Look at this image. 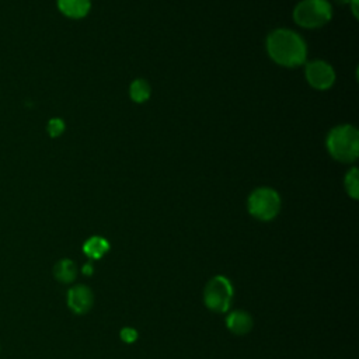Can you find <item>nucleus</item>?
Wrapping results in <instances>:
<instances>
[{
    "label": "nucleus",
    "instance_id": "nucleus-6",
    "mask_svg": "<svg viewBox=\"0 0 359 359\" xmlns=\"http://www.w3.org/2000/svg\"><path fill=\"white\" fill-rule=\"evenodd\" d=\"M306 79L311 87L325 90L334 84L335 73L328 63L323 60H313L306 66Z\"/></svg>",
    "mask_w": 359,
    "mask_h": 359
},
{
    "label": "nucleus",
    "instance_id": "nucleus-9",
    "mask_svg": "<svg viewBox=\"0 0 359 359\" xmlns=\"http://www.w3.org/2000/svg\"><path fill=\"white\" fill-rule=\"evenodd\" d=\"M59 10L70 18H81L90 10V0H57Z\"/></svg>",
    "mask_w": 359,
    "mask_h": 359
},
{
    "label": "nucleus",
    "instance_id": "nucleus-1",
    "mask_svg": "<svg viewBox=\"0 0 359 359\" xmlns=\"http://www.w3.org/2000/svg\"><path fill=\"white\" fill-rule=\"evenodd\" d=\"M269 56L282 66L296 67L306 60L307 49L304 41L290 29H275L266 39Z\"/></svg>",
    "mask_w": 359,
    "mask_h": 359
},
{
    "label": "nucleus",
    "instance_id": "nucleus-13",
    "mask_svg": "<svg viewBox=\"0 0 359 359\" xmlns=\"http://www.w3.org/2000/svg\"><path fill=\"white\" fill-rule=\"evenodd\" d=\"M345 189L348 195L353 199H358L359 195V178H358V170L352 168L345 175Z\"/></svg>",
    "mask_w": 359,
    "mask_h": 359
},
{
    "label": "nucleus",
    "instance_id": "nucleus-10",
    "mask_svg": "<svg viewBox=\"0 0 359 359\" xmlns=\"http://www.w3.org/2000/svg\"><path fill=\"white\" fill-rule=\"evenodd\" d=\"M53 276L60 283H72L77 276V266L72 259L63 258L55 264Z\"/></svg>",
    "mask_w": 359,
    "mask_h": 359
},
{
    "label": "nucleus",
    "instance_id": "nucleus-17",
    "mask_svg": "<svg viewBox=\"0 0 359 359\" xmlns=\"http://www.w3.org/2000/svg\"><path fill=\"white\" fill-rule=\"evenodd\" d=\"M349 3H351V6H352V11H353V15L356 17L358 15V0H348Z\"/></svg>",
    "mask_w": 359,
    "mask_h": 359
},
{
    "label": "nucleus",
    "instance_id": "nucleus-5",
    "mask_svg": "<svg viewBox=\"0 0 359 359\" xmlns=\"http://www.w3.org/2000/svg\"><path fill=\"white\" fill-rule=\"evenodd\" d=\"M248 212L259 220L273 219L280 209V198L271 188H258L248 198Z\"/></svg>",
    "mask_w": 359,
    "mask_h": 359
},
{
    "label": "nucleus",
    "instance_id": "nucleus-7",
    "mask_svg": "<svg viewBox=\"0 0 359 359\" xmlns=\"http://www.w3.org/2000/svg\"><path fill=\"white\" fill-rule=\"evenodd\" d=\"M94 302L93 292L86 285H76L67 292V306L74 314H86Z\"/></svg>",
    "mask_w": 359,
    "mask_h": 359
},
{
    "label": "nucleus",
    "instance_id": "nucleus-2",
    "mask_svg": "<svg viewBox=\"0 0 359 359\" xmlns=\"http://www.w3.org/2000/svg\"><path fill=\"white\" fill-rule=\"evenodd\" d=\"M327 149L338 161H353L359 154V133L356 128L342 125L331 129L327 136Z\"/></svg>",
    "mask_w": 359,
    "mask_h": 359
},
{
    "label": "nucleus",
    "instance_id": "nucleus-4",
    "mask_svg": "<svg viewBox=\"0 0 359 359\" xmlns=\"http://www.w3.org/2000/svg\"><path fill=\"white\" fill-rule=\"evenodd\" d=\"M294 21L304 28H318L331 18V6L327 0H303L293 11Z\"/></svg>",
    "mask_w": 359,
    "mask_h": 359
},
{
    "label": "nucleus",
    "instance_id": "nucleus-15",
    "mask_svg": "<svg viewBox=\"0 0 359 359\" xmlns=\"http://www.w3.org/2000/svg\"><path fill=\"white\" fill-rule=\"evenodd\" d=\"M119 335H121V339H122L123 342H128V344H132V342H135V341L137 339V331L133 330V328H130V327L122 328L121 332H119Z\"/></svg>",
    "mask_w": 359,
    "mask_h": 359
},
{
    "label": "nucleus",
    "instance_id": "nucleus-12",
    "mask_svg": "<svg viewBox=\"0 0 359 359\" xmlns=\"http://www.w3.org/2000/svg\"><path fill=\"white\" fill-rule=\"evenodd\" d=\"M129 94H130V98L135 102H143L150 97V87H149L146 80L137 79V80L132 81L130 88H129Z\"/></svg>",
    "mask_w": 359,
    "mask_h": 359
},
{
    "label": "nucleus",
    "instance_id": "nucleus-3",
    "mask_svg": "<svg viewBox=\"0 0 359 359\" xmlns=\"http://www.w3.org/2000/svg\"><path fill=\"white\" fill-rule=\"evenodd\" d=\"M233 300L231 282L222 275H216L208 280L203 289V303L215 313H226Z\"/></svg>",
    "mask_w": 359,
    "mask_h": 359
},
{
    "label": "nucleus",
    "instance_id": "nucleus-16",
    "mask_svg": "<svg viewBox=\"0 0 359 359\" xmlns=\"http://www.w3.org/2000/svg\"><path fill=\"white\" fill-rule=\"evenodd\" d=\"M83 273H84V275H91V273H93V265H91V264H86V265L83 266Z\"/></svg>",
    "mask_w": 359,
    "mask_h": 359
},
{
    "label": "nucleus",
    "instance_id": "nucleus-11",
    "mask_svg": "<svg viewBox=\"0 0 359 359\" xmlns=\"http://www.w3.org/2000/svg\"><path fill=\"white\" fill-rule=\"evenodd\" d=\"M109 250V244L105 238L94 236L90 237L88 240H86V243L83 244V252L93 259H98L101 257H104V254Z\"/></svg>",
    "mask_w": 359,
    "mask_h": 359
},
{
    "label": "nucleus",
    "instance_id": "nucleus-8",
    "mask_svg": "<svg viewBox=\"0 0 359 359\" xmlns=\"http://www.w3.org/2000/svg\"><path fill=\"white\" fill-rule=\"evenodd\" d=\"M226 327L234 335H244L252 328V318L244 310H234L226 317Z\"/></svg>",
    "mask_w": 359,
    "mask_h": 359
},
{
    "label": "nucleus",
    "instance_id": "nucleus-14",
    "mask_svg": "<svg viewBox=\"0 0 359 359\" xmlns=\"http://www.w3.org/2000/svg\"><path fill=\"white\" fill-rule=\"evenodd\" d=\"M46 130H48L49 136L57 137V136L62 135L63 130H65V122H63L62 119H59V118H53V119H50V121L48 122Z\"/></svg>",
    "mask_w": 359,
    "mask_h": 359
}]
</instances>
